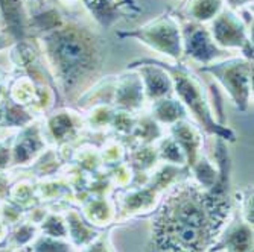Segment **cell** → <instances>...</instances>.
<instances>
[{
    "mask_svg": "<svg viewBox=\"0 0 254 252\" xmlns=\"http://www.w3.org/2000/svg\"><path fill=\"white\" fill-rule=\"evenodd\" d=\"M5 234H6V228H5L3 222L0 220V242H2V240L5 239Z\"/></svg>",
    "mask_w": 254,
    "mask_h": 252,
    "instance_id": "obj_23",
    "label": "cell"
},
{
    "mask_svg": "<svg viewBox=\"0 0 254 252\" xmlns=\"http://www.w3.org/2000/svg\"><path fill=\"white\" fill-rule=\"evenodd\" d=\"M72 114L73 112L60 111L48 119V129L55 140H64V139H68V137L73 139L75 137L81 123H78L75 120V117L72 116Z\"/></svg>",
    "mask_w": 254,
    "mask_h": 252,
    "instance_id": "obj_14",
    "label": "cell"
},
{
    "mask_svg": "<svg viewBox=\"0 0 254 252\" xmlns=\"http://www.w3.org/2000/svg\"><path fill=\"white\" fill-rule=\"evenodd\" d=\"M180 29L184 56L199 62L201 65H207L225 55L227 50L218 48L210 35V31L202 23L186 20L183 21Z\"/></svg>",
    "mask_w": 254,
    "mask_h": 252,
    "instance_id": "obj_7",
    "label": "cell"
},
{
    "mask_svg": "<svg viewBox=\"0 0 254 252\" xmlns=\"http://www.w3.org/2000/svg\"><path fill=\"white\" fill-rule=\"evenodd\" d=\"M14 44H15L14 40H12L2 28H0V52H2V50H6V49H11Z\"/></svg>",
    "mask_w": 254,
    "mask_h": 252,
    "instance_id": "obj_19",
    "label": "cell"
},
{
    "mask_svg": "<svg viewBox=\"0 0 254 252\" xmlns=\"http://www.w3.org/2000/svg\"><path fill=\"white\" fill-rule=\"evenodd\" d=\"M91 252H102L101 249H95V251H91Z\"/></svg>",
    "mask_w": 254,
    "mask_h": 252,
    "instance_id": "obj_24",
    "label": "cell"
},
{
    "mask_svg": "<svg viewBox=\"0 0 254 252\" xmlns=\"http://www.w3.org/2000/svg\"><path fill=\"white\" fill-rule=\"evenodd\" d=\"M82 3L102 28L111 26L125 15L124 0H82Z\"/></svg>",
    "mask_w": 254,
    "mask_h": 252,
    "instance_id": "obj_12",
    "label": "cell"
},
{
    "mask_svg": "<svg viewBox=\"0 0 254 252\" xmlns=\"http://www.w3.org/2000/svg\"><path fill=\"white\" fill-rule=\"evenodd\" d=\"M143 101H145L143 84L137 70H131L129 73L116 76L113 102L121 111L132 112L143 105Z\"/></svg>",
    "mask_w": 254,
    "mask_h": 252,
    "instance_id": "obj_10",
    "label": "cell"
},
{
    "mask_svg": "<svg viewBox=\"0 0 254 252\" xmlns=\"http://www.w3.org/2000/svg\"><path fill=\"white\" fill-rule=\"evenodd\" d=\"M209 196H195V193L183 195L171 205L169 211L161 222L160 240L174 249L201 248L207 239L209 213L212 211Z\"/></svg>",
    "mask_w": 254,
    "mask_h": 252,
    "instance_id": "obj_2",
    "label": "cell"
},
{
    "mask_svg": "<svg viewBox=\"0 0 254 252\" xmlns=\"http://www.w3.org/2000/svg\"><path fill=\"white\" fill-rule=\"evenodd\" d=\"M0 28H2V26H0Z\"/></svg>",
    "mask_w": 254,
    "mask_h": 252,
    "instance_id": "obj_25",
    "label": "cell"
},
{
    "mask_svg": "<svg viewBox=\"0 0 254 252\" xmlns=\"http://www.w3.org/2000/svg\"><path fill=\"white\" fill-rule=\"evenodd\" d=\"M55 79L60 95L78 101L99 78L105 43L98 32L78 21H65L34 38Z\"/></svg>",
    "mask_w": 254,
    "mask_h": 252,
    "instance_id": "obj_1",
    "label": "cell"
},
{
    "mask_svg": "<svg viewBox=\"0 0 254 252\" xmlns=\"http://www.w3.org/2000/svg\"><path fill=\"white\" fill-rule=\"evenodd\" d=\"M152 119L163 123H175L178 120H184L188 116V109L178 99L163 98L154 101L152 103Z\"/></svg>",
    "mask_w": 254,
    "mask_h": 252,
    "instance_id": "obj_13",
    "label": "cell"
},
{
    "mask_svg": "<svg viewBox=\"0 0 254 252\" xmlns=\"http://www.w3.org/2000/svg\"><path fill=\"white\" fill-rule=\"evenodd\" d=\"M128 70H137V73L142 78L145 98L149 101H158L163 98H169L174 91L172 81L165 68L154 64L151 58L135 59L128 62Z\"/></svg>",
    "mask_w": 254,
    "mask_h": 252,
    "instance_id": "obj_8",
    "label": "cell"
},
{
    "mask_svg": "<svg viewBox=\"0 0 254 252\" xmlns=\"http://www.w3.org/2000/svg\"><path fill=\"white\" fill-rule=\"evenodd\" d=\"M6 75L0 70V101H2V96H3V93H5V90H6Z\"/></svg>",
    "mask_w": 254,
    "mask_h": 252,
    "instance_id": "obj_21",
    "label": "cell"
},
{
    "mask_svg": "<svg viewBox=\"0 0 254 252\" xmlns=\"http://www.w3.org/2000/svg\"><path fill=\"white\" fill-rule=\"evenodd\" d=\"M116 37L138 40L148 48L168 55L175 61H180L183 56L181 29L172 11H166L157 18L148 21L146 25L132 31H118Z\"/></svg>",
    "mask_w": 254,
    "mask_h": 252,
    "instance_id": "obj_4",
    "label": "cell"
},
{
    "mask_svg": "<svg viewBox=\"0 0 254 252\" xmlns=\"http://www.w3.org/2000/svg\"><path fill=\"white\" fill-rule=\"evenodd\" d=\"M11 140H6L3 143H0V169H3L8 166L11 159Z\"/></svg>",
    "mask_w": 254,
    "mask_h": 252,
    "instance_id": "obj_18",
    "label": "cell"
},
{
    "mask_svg": "<svg viewBox=\"0 0 254 252\" xmlns=\"http://www.w3.org/2000/svg\"><path fill=\"white\" fill-rule=\"evenodd\" d=\"M224 2H227L230 9H239L244 6H250L253 3V0H224Z\"/></svg>",
    "mask_w": 254,
    "mask_h": 252,
    "instance_id": "obj_20",
    "label": "cell"
},
{
    "mask_svg": "<svg viewBox=\"0 0 254 252\" xmlns=\"http://www.w3.org/2000/svg\"><path fill=\"white\" fill-rule=\"evenodd\" d=\"M210 35L218 48L236 49L244 53V58L253 59V43L250 38V29L245 21L241 18V14L235 9L222 8L221 12L212 20Z\"/></svg>",
    "mask_w": 254,
    "mask_h": 252,
    "instance_id": "obj_6",
    "label": "cell"
},
{
    "mask_svg": "<svg viewBox=\"0 0 254 252\" xmlns=\"http://www.w3.org/2000/svg\"><path fill=\"white\" fill-rule=\"evenodd\" d=\"M224 8V0H188L186 17L196 23L213 20Z\"/></svg>",
    "mask_w": 254,
    "mask_h": 252,
    "instance_id": "obj_15",
    "label": "cell"
},
{
    "mask_svg": "<svg viewBox=\"0 0 254 252\" xmlns=\"http://www.w3.org/2000/svg\"><path fill=\"white\" fill-rule=\"evenodd\" d=\"M65 245H61L49 237H41L34 245V252H67Z\"/></svg>",
    "mask_w": 254,
    "mask_h": 252,
    "instance_id": "obj_16",
    "label": "cell"
},
{
    "mask_svg": "<svg viewBox=\"0 0 254 252\" xmlns=\"http://www.w3.org/2000/svg\"><path fill=\"white\" fill-rule=\"evenodd\" d=\"M44 135L41 132V128L35 123H31L23 128L17 139L14 142V146L11 149V156L14 164H26L31 159L44 149Z\"/></svg>",
    "mask_w": 254,
    "mask_h": 252,
    "instance_id": "obj_11",
    "label": "cell"
},
{
    "mask_svg": "<svg viewBox=\"0 0 254 252\" xmlns=\"http://www.w3.org/2000/svg\"><path fill=\"white\" fill-rule=\"evenodd\" d=\"M152 62L160 65L161 68H165L168 72L172 81L174 91L178 96V101L184 105V108L193 114V117L198 120V123L201 125V128H204L205 132L215 135L216 139H221V140L235 142L236 139L235 132L232 129H228L227 126L219 125L213 119L210 101L207 99L204 87L198 76H195L189 68L184 64H181L180 61L177 64H169L160 59H152Z\"/></svg>",
    "mask_w": 254,
    "mask_h": 252,
    "instance_id": "obj_3",
    "label": "cell"
},
{
    "mask_svg": "<svg viewBox=\"0 0 254 252\" xmlns=\"http://www.w3.org/2000/svg\"><path fill=\"white\" fill-rule=\"evenodd\" d=\"M201 70L210 73L228 93L239 111H247L253 88V59L228 58L202 65Z\"/></svg>",
    "mask_w": 254,
    "mask_h": 252,
    "instance_id": "obj_5",
    "label": "cell"
},
{
    "mask_svg": "<svg viewBox=\"0 0 254 252\" xmlns=\"http://www.w3.org/2000/svg\"><path fill=\"white\" fill-rule=\"evenodd\" d=\"M0 26L14 43L32 38L25 0H0Z\"/></svg>",
    "mask_w": 254,
    "mask_h": 252,
    "instance_id": "obj_9",
    "label": "cell"
},
{
    "mask_svg": "<svg viewBox=\"0 0 254 252\" xmlns=\"http://www.w3.org/2000/svg\"><path fill=\"white\" fill-rule=\"evenodd\" d=\"M34 233H35V228L34 226H31V225H23V226H20L18 230L15 231L14 239H15V242L18 245H23V243L29 242L34 237Z\"/></svg>",
    "mask_w": 254,
    "mask_h": 252,
    "instance_id": "obj_17",
    "label": "cell"
},
{
    "mask_svg": "<svg viewBox=\"0 0 254 252\" xmlns=\"http://www.w3.org/2000/svg\"><path fill=\"white\" fill-rule=\"evenodd\" d=\"M124 6L129 8V9L134 11V12H138V11H140V8H138V6L135 5V0H124Z\"/></svg>",
    "mask_w": 254,
    "mask_h": 252,
    "instance_id": "obj_22",
    "label": "cell"
}]
</instances>
